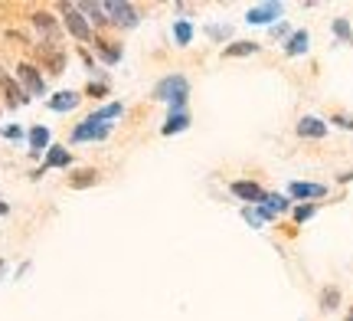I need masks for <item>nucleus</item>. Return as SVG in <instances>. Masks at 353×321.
Wrapping results in <instances>:
<instances>
[{
  "label": "nucleus",
  "instance_id": "bb28decb",
  "mask_svg": "<svg viewBox=\"0 0 353 321\" xmlns=\"http://www.w3.org/2000/svg\"><path fill=\"white\" fill-rule=\"evenodd\" d=\"M317 213V204H298L294 206V223H307Z\"/></svg>",
  "mask_w": 353,
  "mask_h": 321
},
{
  "label": "nucleus",
  "instance_id": "b1692460",
  "mask_svg": "<svg viewBox=\"0 0 353 321\" xmlns=\"http://www.w3.org/2000/svg\"><path fill=\"white\" fill-rule=\"evenodd\" d=\"M76 7L82 10V17H85L88 23H95V26L108 23V17H105V7H101V3H76Z\"/></svg>",
  "mask_w": 353,
  "mask_h": 321
},
{
  "label": "nucleus",
  "instance_id": "0eeeda50",
  "mask_svg": "<svg viewBox=\"0 0 353 321\" xmlns=\"http://www.w3.org/2000/svg\"><path fill=\"white\" fill-rule=\"evenodd\" d=\"M285 13V7L281 3H275V0H268V3H255V7H249V13H245V23L252 26H275L278 17Z\"/></svg>",
  "mask_w": 353,
  "mask_h": 321
},
{
  "label": "nucleus",
  "instance_id": "ddd939ff",
  "mask_svg": "<svg viewBox=\"0 0 353 321\" xmlns=\"http://www.w3.org/2000/svg\"><path fill=\"white\" fill-rule=\"evenodd\" d=\"M79 102H82V95L72 89H63L56 92V95H50L46 99V105H50L52 112H59V115H65V112H72V108H79Z\"/></svg>",
  "mask_w": 353,
  "mask_h": 321
},
{
  "label": "nucleus",
  "instance_id": "423d86ee",
  "mask_svg": "<svg viewBox=\"0 0 353 321\" xmlns=\"http://www.w3.org/2000/svg\"><path fill=\"white\" fill-rule=\"evenodd\" d=\"M229 193L245 200V206H262L265 197H268V191H265L262 184H255V180H232V184H229Z\"/></svg>",
  "mask_w": 353,
  "mask_h": 321
},
{
  "label": "nucleus",
  "instance_id": "7c9ffc66",
  "mask_svg": "<svg viewBox=\"0 0 353 321\" xmlns=\"http://www.w3.org/2000/svg\"><path fill=\"white\" fill-rule=\"evenodd\" d=\"M206 33H210V37H213V39H226L229 37V33H232V26H219V23H213V26H206Z\"/></svg>",
  "mask_w": 353,
  "mask_h": 321
},
{
  "label": "nucleus",
  "instance_id": "f257e3e1",
  "mask_svg": "<svg viewBox=\"0 0 353 321\" xmlns=\"http://www.w3.org/2000/svg\"><path fill=\"white\" fill-rule=\"evenodd\" d=\"M154 102H167L170 112H187V99H190V79L183 72H170L164 76L151 92Z\"/></svg>",
  "mask_w": 353,
  "mask_h": 321
},
{
  "label": "nucleus",
  "instance_id": "9b49d317",
  "mask_svg": "<svg viewBox=\"0 0 353 321\" xmlns=\"http://www.w3.org/2000/svg\"><path fill=\"white\" fill-rule=\"evenodd\" d=\"M33 26H37L39 33H43V43H56L59 39V23H56V17L50 10H33Z\"/></svg>",
  "mask_w": 353,
  "mask_h": 321
},
{
  "label": "nucleus",
  "instance_id": "f8f14e48",
  "mask_svg": "<svg viewBox=\"0 0 353 321\" xmlns=\"http://www.w3.org/2000/svg\"><path fill=\"white\" fill-rule=\"evenodd\" d=\"M0 89H3V95H7V105H10V108H20V105L30 102L26 92L20 89V82H17L13 76H7L3 69H0Z\"/></svg>",
  "mask_w": 353,
  "mask_h": 321
},
{
  "label": "nucleus",
  "instance_id": "2f4dec72",
  "mask_svg": "<svg viewBox=\"0 0 353 321\" xmlns=\"http://www.w3.org/2000/svg\"><path fill=\"white\" fill-rule=\"evenodd\" d=\"M268 33H272V37H275V39H288V37H291L288 23H281V20H278L275 26H268Z\"/></svg>",
  "mask_w": 353,
  "mask_h": 321
},
{
  "label": "nucleus",
  "instance_id": "2eb2a0df",
  "mask_svg": "<svg viewBox=\"0 0 353 321\" xmlns=\"http://www.w3.org/2000/svg\"><path fill=\"white\" fill-rule=\"evenodd\" d=\"M92 46H95V52L101 56V63L105 66H114V63H121V43H112V39H105V37H95L92 39Z\"/></svg>",
  "mask_w": 353,
  "mask_h": 321
},
{
  "label": "nucleus",
  "instance_id": "412c9836",
  "mask_svg": "<svg viewBox=\"0 0 353 321\" xmlns=\"http://www.w3.org/2000/svg\"><path fill=\"white\" fill-rule=\"evenodd\" d=\"M187 128H190V112H170L167 121L161 125V135L170 138V135H180V131H187Z\"/></svg>",
  "mask_w": 353,
  "mask_h": 321
},
{
  "label": "nucleus",
  "instance_id": "c756f323",
  "mask_svg": "<svg viewBox=\"0 0 353 321\" xmlns=\"http://www.w3.org/2000/svg\"><path fill=\"white\" fill-rule=\"evenodd\" d=\"M330 121H334L337 128L353 131V115H347V112H337V115H330Z\"/></svg>",
  "mask_w": 353,
  "mask_h": 321
},
{
  "label": "nucleus",
  "instance_id": "dca6fc26",
  "mask_svg": "<svg viewBox=\"0 0 353 321\" xmlns=\"http://www.w3.org/2000/svg\"><path fill=\"white\" fill-rule=\"evenodd\" d=\"M26 142H30V155L37 157L43 155V151H50V144H52V135L46 125H33L30 128V135H26Z\"/></svg>",
  "mask_w": 353,
  "mask_h": 321
},
{
  "label": "nucleus",
  "instance_id": "cd10ccee",
  "mask_svg": "<svg viewBox=\"0 0 353 321\" xmlns=\"http://www.w3.org/2000/svg\"><path fill=\"white\" fill-rule=\"evenodd\" d=\"M334 33H337L343 43H353V30H350V23H347V17H337V20H334Z\"/></svg>",
  "mask_w": 353,
  "mask_h": 321
},
{
  "label": "nucleus",
  "instance_id": "a878e982",
  "mask_svg": "<svg viewBox=\"0 0 353 321\" xmlns=\"http://www.w3.org/2000/svg\"><path fill=\"white\" fill-rule=\"evenodd\" d=\"M341 305V289L337 285H327L324 292H321V311H334Z\"/></svg>",
  "mask_w": 353,
  "mask_h": 321
},
{
  "label": "nucleus",
  "instance_id": "4be33fe9",
  "mask_svg": "<svg viewBox=\"0 0 353 321\" xmlns=\"http://www.w3.org/2000/svg\"><path fill=\"white\" fill-rule=\"evenodd\" d=\"M125 115V105L121 102H108V105H101V108H95L92 115H85V118H92V121H101V125H112V118H121Z\"/></svg>",
  "mask_w": 353,
  "mask_h": 321
},
{
  "label": "nucleus",
  "instance_id": "aec40b11",
  "mask_svg": "<svg viewBox=\"0 0 353 321\" xmlns=\"http://www.w3.org/2000/svg\"><path fill=\"white\" fill-rule=\"evenodd\" d=\"M262 210H265V217L268 220L281 217V213H288L291 210V197H285V193H268V197H265V204H262Z\"/></svg>",
  "mask_w": 353,
  "mask_h": 321
},
{
  "label": "nucleus",
  "instance_id": "1a4fd4ad",
  "mask_svg": "<svg viewBox=\"0 0 353 321\" xmlns=\"http://www.w3.org/2000/svg\"><path fill=\"white\" fill-rule=\"evenodd\" d=\"M37 56H39V63L46 66L52 76L65 72V52L59 50L56 43H39V46H37Z\"/></svg>",
  "mask_w": 353,
  "mask_h": 321
},
{
  "label": "nucleus",
  "instance_id": "4468645a",
  "mask_svg": "<svg viewBox=\"0 0 353 321\" xmlns=\"http://www.w3.org/2000/svg\"><path fill=\"white\" fill-rule=\"evenodd\" d=\"M72 164V155H69V148H63V144H50V151H46V157H43V167H39L33 177H39L43 171H50V167H69Z\"/></svg>",
  "mask_w": 353,
  "mask_h": 321
},
{
  "label": "nucleus",
  "instance_id": "c85d7f7f",
  "mask_svg": "<svg viewBox=\"0 0 353 321\" xmlns=\"http://www.w3.org/2000/svg\"><path fill=\"white\" fill-rule=\"evenodd\" d=\"M85 95H92V99L108 95V82H105V79H99V82H88V86H85Z\"/></svg>",
  "mask_w": 353,
  "mask_h": 321
},
{
  "label": "nucleus",
  "instance_id": "f3484780",
  "mask_svg": "<svg viewBox=\"0 0 353 321\" xmlns=\"http://www.w3.org/2000/svg\"><path fill=\"white\" fill-rule=\"evenodd\" d=\"M99 180H101V174L95 167H79V171L69 174V187H72V191H85V187H95Z\"/></svg>",
  "mask_w": 353,
  "mask_h": 321
},
{
  "label": "nucleus",
  "instance_id": "9d476101",
  "mask_svg": "<svg viewBox=\"0 0 353 321\" xmlns=\"http://www.w3.org/2000/svg\"><path fill=\"white\" fill-rule=\"evenodd\" d=\"M294 131H298V138L321 142V138H327V121H324V118H317V115H304V118H298Z\"/></svg>",
  "mask_w": 353,
  "mask_h": 321
},
{
  "label": "nucleus",
  "instance_id": "5701e85b",
  "mask_svg": "<svg viewBox=\"0 0 353 321\" xmlns=\"http://www.w3.org/2000/svg\"><path fill=\"white\" fill-rule=\"evenodd\" d=\"M193 23H190L187 17H180V20H174V39H176V46H190L193 43Z\"/></svg>",
  "mask_w": 353,
  "mask_h": 321
},
{
  "label": "nucleus",
  "instance_id": "72a5a7b5",
  "mask_svg": "<svg viewBox=\"0 0 353 321\" xmlns=\"http://www.w3.org/2000/svg\"><path fill=\"white\" fill-rule=\"evenodd\" d=\"M7 213H10V204H7V200H0V217H7Z\"/></svg>",
  "mask_w": 353,
  "mask_h": 321
},
{
  "label": "nucleus",
  "instance_id": "20e7f679",
  "mask_svg": "<svg viewBox=\"0 0 353 321\" xmlns=\"http://www.w3.org/2000/svg\"><path fill=\"white\" fill-rule=\"evenodd\" d=\"M17 79H20V89L26 92V99H33V95H46V79H43V72H39V66L20 63L17 66Z\"/></svg>",
  "mask_w": 353,
  "mask_h": 321
},
{
  "label": "nucleus",
  "instance_id": "6e6552de",
  "mask_svg": "<svg viewBox=\"0 0 353 321\" xmlns=\"http://www.w3.org/2000/svg\"><path fill=\"white\" fill-rule=\"evenodd\" d=\"M288 197L291 200H307V204H314L321 197H327V187L324 184H311V180H291L288 184Z\"/></svg>",
  "mask_w": 353,
  "mask_h": 321
},
{
  "label": "nucleus",
  "instance_id": "a211bd4d",
  "mask_svg": "<svg viewBox=\"0 0 353 321\" xmlns=\"http://www.w3.org/2000/svg\"><path fill=\"white\" fill-rule=\"evenodd\" d=\"M262 52V43H252V39H236L223 50V59H242V56H255Z\"/></svg>",
  "mask_w": 353,
  "mask_h": 321
},
{
  "label": "nucleus",
  "instance_id": "6ab92c4d",
  "mask_svg": "<svg viewBox=\"0 0 353 321\" xmlns=\"http://www.w3.org/2000/svg\"><path fill=\"white\" fill-rule=\"evenodd\" d=\"M311 50V33L307 30H294L288 39H285V56H304Z\"/></svg>",
  "mask_w": 353,
  "mask_h": 321
},
{
  "label": "nucleus",
  "instance_id": "393cba45",
  "mask_svg": "<svg viewBox=\"0 0 353 321\" xmlns=\"http://www.w3.org/2000/svg\"><path fill=\"white\" fill-rule=\"evenodd\" d=\"M242 220L252 226V230H262L265 223H272V220L265 217V210L262 206H242Z\"/></svg>",
  "mask_w": 353,
  "mask_h": 321
},
{
  "label": "nucleus",
  "instance_id": "7ed1b4c3",
  "mask_svg": "<svg viewBox=\"0 0 353 321\" xmlns=\"http://www.w3.org/2000/svg\"><path fill=\"white\" fill-rule=\"evenodd\" d=\"M105 7V17H108V23L121 26V30H134L141 23L138 10L128 3V0H112V3H101Z\"/></svg>",
  "mask_w": 353,
  "mask_h": 321
},
{
  "label": "nucleus",
  "instance_id": "39448f33",
  "mask_svg": "<svg viewBox=\"0 0 353 321\" xmlns=\"http://www.w3.org/2000/svg\"><path fill=\"white\" fill-rule=\"evenodd\" d=\"M112 135V125H101V121H92V118H82L72 135H69V142L72 144H82V142H105Z\"/></svg>",
  "mask_w": 353,
  "mask_h": 321
},
{
  "label": "nucleus",
  "instance_id": "f03ea898",
  "mask_svg": "<svg viewBox=\"0 0 353 321\" xmlns=\"http://www.w3.org/2000/svg\"><path fill=\"white\" fill-rule=\"evenodd\" d=\"M59 10H63V23H65V30H69V37L79 39V43H92V39H95V30H92V23L82 17V10H79L76 3H59Z\"/></svg>",
  "mask_w": 353,
  "mask_h": 321
},
{
  "label": "nucleus",
  "instance_id": "473e14b6",
  "mask_svg": "<svg viewBox=\"0 0 353 321\" xmlns=\"http://www.w3.org/2000/svg\"><path fill=\"white\" fill-rule=\"evenodd\" d=\"M3 138H7V142H20V138H23V128H20V125H7V128H3Z\"/></svg>",
  "mask_w": 353,
  "mask_h": 321
},
{
  "label": "nucleus",
  "instance_id": "c9c22d12",
  "mask_svg": "<svg viewBox=\"0 0 353 321\" xmlns=\"http://www.w3.org/2000/svg\"><path fill=\"white\" fill-rule=\"evenodd\" d=\"M347 321H353V309H350V315H347Z\"/></svg>",
  "mask_w": 353,
  "mask_h": 321
},
{
  "label": "nucleus",
  "instance_id": "f704fd0d",
  "mask_svg": "<svg viewBox=\"0 0 353 321\" xmlns=\"http://www.w3.org/2000/svg\"><path fill=\"white\" fill-rule=\"evenodd\" d=\"M3 272H7V259H0V279H3Z\"/></svg>",
  "mask_w": 353,
  "mask_h": 321
}]
</instances>
